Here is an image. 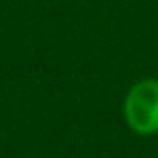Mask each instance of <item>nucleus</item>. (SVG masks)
<instances>
[{
	"instance_id": "1",
	"label": "nucleus",
	"mask_w": 158,
	"mask_h": 158,
	"mask_svg": "<svg viewBox=\"0 0 158 158\" xmlns=\"http://www.w3.org/2000/svg\"><path fill=\"white\" fill-rule=\"evenodd\" d=\"M123 115L128 126L139 134L158 132V80L136 82L123 102Z\"/></svg>"
}]
</instances>
